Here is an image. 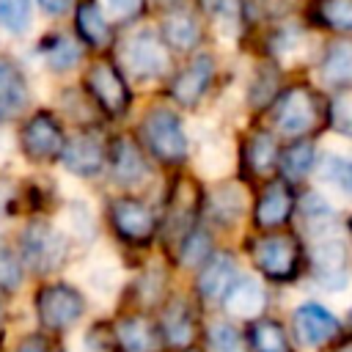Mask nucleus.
<instances>
[{"instance_id":"obj_9","label":"nucleus","mask_w":352,"mask_h":352,"mask_svg":"<svg viewBox=\"0 0 352 352\" xmlns=\"http://www.w3.org/2000/svg\"><path fill=\"white\" fill-rule=\"evenodd\" d=\"M85 88L91 91V96L113 116L124 113L126 104H129V88L124 82V77L104 60L94 63L85 74Z\"/></svg>"},{"instance_id":"obj_23","label":"nucleus","mask_w":352,"mask_h":352,"mask_svg":"<svg viewBox=\"0 0 352 352\" xmlns=\"http://www.w3.org/2000/svg\"><path fill=\"white\" fill-rule=\"evenodd\" d=\"M209 212H212V217L217 223H226V226L236 223L242 217V212H245V190L239 184L217 187L212 192V198H209Z\"/></svg>"},{"instance_id":"obj_37","label":"nucleus","mask_w":352,"mask_h":352,"mask_svg":"<svg viewBox=\"0 0 352 352\" xmlns=\"http://www.w3.org/2000/svg\"><path fill=\"white\" fill-rule=\"evenodd\" d=\"M204 6L217 22H223L228 28H234L239 19V0H204Z\"/></svg>"},{"instance_id":"obj_32","label":"nucleus","mask_w":352,"mask_h":352,"mask_svg":"<svg viewBox=\"0 0 352 352\" xmlns=\"http://www.w3.org/2000/svg\"><path fill=\"white\" fill-rule=\"evenodd\" d=\"M209 349L212 352H248L242 333L231 322H214L209 327Z\"/></svg>"},{"instance_id":"obj_11","label":"nucleus","mask_w":352,"mask_h":352,"mask_svg":"<svg viewBox=\"0 0 352 352\" xmlns=\"http://www.w3.org/2000/svg\"><path fill=\"white\" fill-rule=\"evenodd\" d=\"M110 220L116 231L129 242H148L157 226L151 209L135 198H116L110 206Z\"/></svg>"},{"instance_id":"obj_22","label":"nucleus","mask_w":352,"mask_h":352,"mask_svg":"<svg viewBox=\"0 0 352 352\" xmlns=\"http://www.w3.org/2000/svg\"><path fill=\"white\" fill-rule=\"evenodd\" d=\"M116 338L124 352H151L154 349V327L143 316H126L116 324Z\"/></svg>"},{"instance_id":"obj_29","label":"nucleus","mask_w":352,"mask_h":352,"mask_svg":"<svg viewBox=\"0 0 352 352\" xmlns=\"http://www.w3.org/2000/svg\"><path fill=\"white\" fill-rule=\"evenodd\" d=\"M250 341H253L256 352H289V341H286L283 327L278 322H270V319L253 324Z\"/></svg>"},{"instance_id":"obj_19","label":"nucleus","mask_w":352,"mask_h":352,"mask_svg":"<svg viewBox=\"0 0 352 352\" xmlns=\"http://www.w3.org/2000/svg\"><path fill=\"white\" fill-rule=\"evenodd\" d=\"M319 182L327 190H333L336 195L352 198V157L327 151L319 160Z\"/></svg>"},{"instance_id":"obj_33","label":"nucleus","mask_w":352,"mask_h":352,"mask_svg":"<svg viewBox=\"0 0 352 352\" xmlns=\"http://www.w3.org/2000/svg\"><path fill=\"white\" fill-rule=\"evenodd\" d=\"M0 22L11 33H22L30 25V0H0Z\"/></svg>"},{"instance_id":"obj_16","label":"nucleus","mask_w":352,"mask_h":352,"mask_svg":"<svg viewBox=\"0 0 352 352\" xmlns=\"http://www.w3.org/2000/svg\"><path fill=\"white\" fill-rule=\"evenodd\" d=\"M110 168H113L116 182H121V184H140L148 176V165H146L143 154L126 138H118L113 143V148H110Z\"/></svg>"},{"instance_id":"obj_21","label":"nucleus","mask_w":352,"mask_h":352,"mask_svg":"<svg viewBox=\"0 0 352 352\" xmlns=\"http://www.w3.org/2000/svg\"><path fill=\"white\" fill-rule=\"evenodd\" d=\"M322 80L330 85H352V41H336L322 58Z\"/></svg>"},{"instance_id":"obj_24","label":"nucleus","mask_w":352,"mask_h":352,"mask_svg":"<svg viewBox=\"0 0 352 352\" xmlns=\"http://www.w3.org/2000/svg\"><path fill=\"white\" fill-rule=\"evenodd\" d=\"M162 36L176 50H192L198 44V38H201V28H198V22H195L192 14L173 11L162 22Z\"/></svg>"},{"instance_id":"obj_38","label":"nucleus","mask_w":352,"mask_h":352,"mask_svg":"<svg viewBox=\"0 0 352 352\" xmlns=\"http://www.w3.org/2000/svg\"><path fill=\"white\" fill-rule=\"evenodd\" d=\"M272 94H275V77H272V74H264V80H258V82H256V88L250 91L253 104H264Z\"/></svg>"},{"instance_id":"obj_1","label":"nucleus","mask_w":352,"mask_h":352,"mask_svg":"<svg viewBox=\"0 0 352 352\" xmlns=\"http://www.w3.org/2000/svg\"><path fill=\"white\" fill-rule=\"evenodd\" d=\"M143 138L154 157L162 162H179L187 154V135L179 116L168 107H151L143 118Z\"/></svg>"},{"instance_id":"obj_30","label":"nucleus","mask_w":352,"mask_h":352,"mask_svg":"<svg viewBox=\"0 0 352 352\" xmlns=\"http://www.w3.org/2000/svg\"><path fill=\"white\" fill-rule=\"evenodd\" d=\"M314 162H316V154H314L311 143H294L280 157V168L289 179H302L314 168Z\"/></svg>"},{"instance_id":"obj_26","label":"nucleus","mask_w":352,"mask_h":352,"mask_svg":"<svg viewBox=\"0 0 352 352\" xmlns=\"http://www.w3.org/2000/svg\"><path fill=\"white\" fill-rule=\"evenodd\" d=\"M77 30L91 47H104L110 41V25L94 0H85L77 8Z\"/></svg>"},{"instance_id":"obj_4","label":"nucleus","mask_w":352,"mask_h":352,"mask_svg":"<svg viewBox=\"0 0 352 352\" xmlns=\"http://www.w3.org/2000/svg\"><path fill=\"white\" fill-rule=\"evenodd\" d=\"M319 121V102L314 96V91L297 85L289 88L278 104H275V126L289 135V138H300L305 132H311Z\"/></svg>"},{"instance_id":"obj_15","label":"nucleus","mask_w":352,"mask_h":352,"mask_svg":"<svg viewBox=\"0 0 352 352\" xmlns=\"http://www.w3.org/2000/svg\"><path fill=\"white\" fill-rule=\"evenodd\" d=\"M28 107V82L19 66L0 58V121H14Z\"/></svg>"},{"instance_id":"obj_3","label":"nucleus","mask_w":352,"mask_h":352,"mask_svg":"<svg viewBox=\"0 0 352 352\" xmlns=\"http://www.w3.org/2000/svg\"><path fill=\"white\" fill-rule=\"evenodd\" d=\"M36 311L47 330H66L69 324H74L82 316L85 300L74 286L52 283L36 294Z\"/></svg>"},{"instance_id":"obj_12","label":"nucleus","mask_w":352,"mask_h":352,"mask_svg":"<svg viewBox=\"0 0 352 352\" xmlns=\"http://www.w3.org/2000/svg\"><path fill=\"white\" fill-rule=\"evenodd\" d=\"M212 74H214V60H212L209 55L192 58V60L173 77V82H170L173 99H176L179 104H184V107H192V104L204 96V91L209 88Z\"/></svg>"},{"instance_id":"obj_41","label":"nucleus","mask_w":352,"mask_h":352,"mask_svg":"<svg viewBox=\"0 0 352 352\" xmlns=\"http://www.w3.org/2000/svg\"><path fill=\"white\" fill-rule=\"evenodd\" d=\"M14 352H47V344H44V338H38V336H28Z\"/></svg>"},{"instance_id":"obj_8","label":"nucleus","mask_w":352,"mask_h":352,"mask_svg":"<svg viewBox=\"0 0 352 352\" xmlns=\"http://www.w3.org/2000/svg\"><path fill=\"white\" fill-rule=\"evenodd\" d=\"M126 66L135 77L140 80H151L160 77L168 69V55L165 47L160 41V36L154 30H140L126 41Z\"/></svg>"},{"instance_id":"obj_34","label":"nucleus","mask_w":352,"mask_h":352,"mask_svg":"<svg viewBox=\"0 0 352 352\" xmlns=\"http://www.w3.org/2000/svg\"><path fill=\"white\" fill-rule=\"evenodd\" d=\"M206 253H209V236H206L204 231H192V234L184 239V248H182L184 264H190V267L206 264Z\"/></svg>"},{"instance_id":"obj_39","label":"nucleus","mask_w":352,"mask_h":352,"mask_svg":"<svg viewBox=\"0 0 352 352\" xmlns=\"http://www.w3.org/2000/svg\"><path fill=\"white\" fill-rule=\"evenodd\" d=\"M140 6H143V0H110L113 14H116V16H121V19H126V16L138 14V11H140Z\"/></svg>"},{"instance_id":"obj_6","label":"nucleus","mask_w":352,"mask_h":352,"mask_svg":"<svg viewBox=\"0 0 352 352\" xmlns=\"http://www.w3.org/2000/svg\"><path fill=\"white\" fill-rule=\"evenodd\" d=\"M292 327H294V338L300 346L316 349V346H324L338 333V319L333 311H327L319 302H302L294 308Z\"/></svg>"},{"instance_id":"obj_10","label":"nucleus","mask_w":352,"mask_h":352,"mask_svg":"<svg viewBox=\"0 0 352 352\" xmlns=\"http://www.w3.org/2000/svg\"><path fill=\"white\" fill-rule=\"evenodd\" d=\"M66 146L60 124L50 113H36L22 129V148L30 160H50Z\"/></svg>"},{"instance_id":"obj_40","label":"nucleus","mask_w":352,"mask_h":352,"mask_svg":"<svg viewBox=\"0 0 352 352\" xmlns=\"http://www.w3.org/2000/svg\"><path fill=\"white\" fill-rule=\"evenodd\" d=\"M38 6L44 8V14H50V16H60V14L69 11L72 0H38Z\"/></svg>"},{"instance_id":"obj_28","label":"nucleus","mask_w":352,"mask_h":352,"mask_svg":"<svg viewBox=\"0 0 352 352\" xmlns=\"http://www.w3.org/2000/svg\"><path fill=\"white\" fill-rule=\"evenodd\" d=\"M278 160V148H275V138L270 132H256L248 140V162L256 173H267Z\"/></svg>"},{"instance_id":"obj_36","label":"nucleus","mask_w":352,"mask_h":352,"mask_svg":"<svg viewBox=\"0 0 352 352\" xmlns=\"http://www.w3.org/2000/svg\"><path fill=\"white\" fill-rule=\"evenodd\" d=\"M22 280V258H16L8 250H0V286L16 289Z\"/></svg>"},{"instance_id":"obj_31","label":"nucleus","mask_w":352,"mask_h":352,"mask_svg":"<svg viewBox=\"0 0 352 352\" xmlns=\"http://www.w3.org/2000/svg\"><path fill=\"white\" fill-rule=\"evenodd\" d=\"M319 19L341 33H352V0H319Z\"/></svg>"},{"instance_id":"obj_14","label":"nucleus","mask_w":352,"mask_h":352,"mask_svg":"<svg viewBox=\"0 0 352 352\" xmlns=\"http://www.w3.org/2000/svg\"><path fill=\"white\" fill-rule=\"evenodd\" d=\"M239 280V270H236V261L234 256L228 253H220L214 258H209L201 272H198V292L206 297V300H226V294L231 292V286Z\"/></svg>"},{"instance_id":"obj_35","label":"nucleus","mask_w":352,"mask_h":352,"mask_svg":"<svg viewBox=\"0 0 352 352\" xmlns=\"http://www.w3.org/2000/svg\"><path fill=\"white\" fill-rule=\"evenodd\" d=\"M333 126L341 138L352 140V94H344L333 102Z\"/></svg>"},{"instance_id":"obj_43","label":"nucleus","mask_w":352,"mask_h":352,"mask_svg":"<svg viewBox=\"0 0 352 352\" xmlns=\"http://www.w3.org/2000/svg\"><path fill=\"white\" fill-rule=\"evenodd\" d=\"M0 311H3V305H0Z\"/></svg>"},{"instance_id":"obj_20","label":"nucleus","mask_w":352,"mask_h":352,"mask_svg":"<svg viewBox=\"0 0 352 352\" xmlns=\"http://www.w3.org/2000/svg\"><path fill=\"white\" fill-rule=\"evenodd\" d=\"M226 305H228L231 314L250 319V316L261 314V308H264V286L256 278H245L242 275L231 286V292L226 294Z\"/></svg>"},{"instance_id":"obj_7","label":"nucleus","mask_w":352,"mask_h":352,"mask_svg":"<svg viewBox=\"0 0 352 352\" xmlns=\"http://www.w3.org/2000/svg\"><path fill=\"white\" fill-rule=\"evenodd\" d=\"M297 245L292 236H264L253 245L256 267L272 280H289L297 272Z\"/></svg>"},{"instance_id":"obj_5","label":"nucleus","mask_w":352,"mask_h":352,"mask_svg":"<svg viewBox=\"0 0 352 352\" xmlns=\"http://www.w3.org/2000/svg\"><path fill=\"white\" fill-rule=\"evenodd\" d=\"M66 256V239L47 223H33L22 234V258L36 270H55Z\"/></svg>"},{"instance_id":"obj_25","label":"nucleus","mask_w":352,"mask_h":352,"mask_svg":"<svg viewBox=\"0 0 352 352\" xmlns=\"http://www.w3.org/2000/svg\"><path fill=\"white\" fill-rule=\"evenodd\" d=\"M162 330H165V338L173 344V346H187L195 336V319H192V311L187 302H173L165 316H162Z\"/></svg>"},{"instance_id":"obj_42","label":"nucleus","mask_w":352,"mask_h":352,"mask_svg":"<svg viewBox=\"0 0 352 352\" xmlns=\"http://www.w3.org/2000/svg\"><path fill=\"white\" fill-rule=\"evenodd\" d=\"M341 352H352V346H346V349H341Z\"/></svg>"},{"instance_id":"obj_17","label":"nucleus","mask_w":352,"mask_h":352,"mask_svg":"<svg viewBox=\"0 0 352 352\" xmlns=\"http://www.w3.org/2000/svg\"><path fill=\"white\" fill-rule=\"evenodd\" d=\"M292 212V192L283 182H272L258 204H256V223L264 226V228H272V226H280Z\"/></svg>"},{"instance_id":"obj_13","label":"nucleus","mask_w":352,"mask_h":352,"mask_svg":"<svg viewBox=\"0 0 352 352\" xmlns=\"http://www.w3.org/2000/svg\"><path fill=\"white\" fill-rule=\"evenodd\" d=\"M60 162L74 176H96L104 168V148H102V143L96 138L77 135L63 146Z\"/></svg>"},{"instance_id":"obj_2","label":"nucleus","mask_w":352,"mask_h":352,"mask_svg":"<svg viewBox=\"0 0 352 352\" xmlns=\"http://www.w3.org/2000/svg\"><path fill=\"white\" fill-rule=\"evenodd\" d=\"M314 278H316V286L330 294V297H338L349 289V267H346V248L338 236L327 234V236H319L316 245H314Z\"/></svg>"},{"instance_id":"obj_27","label":"nucleus","mask_w":352,"mask_h":352,"mask_svg":"<svg viewBox=\"0 0 352 352\" xmlns=\"http://www.w3.org/2000/svg\"><path fill=\"white\" fill-rule=\"evenodd\" d=\"M41 52H44V60L58 72H66L80 60V47L69 36H50L47 41H41Z\"/></svg>"},{"instance_id":"obj_18","label":"nucleus","mask_w":352,"mask_h":352,"mask_svg":"<svg viewBox=\"0 0 352 352\" xmlns=\"http://www.w3.org/2000/svg\"><path fill=\"white\" fill-rule=\"evenodd\" d=\"M300 217H302V228L316 239L333 234V228H336V209L319 192H308L300 201Z\"/></svg>"}]
</instances>
